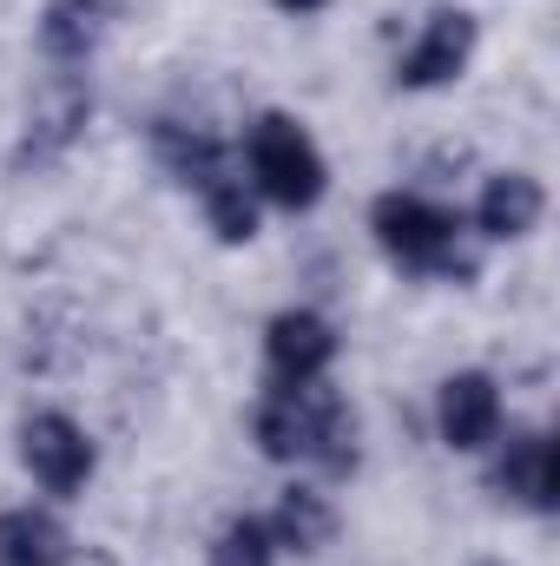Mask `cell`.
Masks as SVG:
<instances>
[{"label": "cell", "mask_w": 560, "mask_h": 566, "mask_svg": "<svg viewBox=\"0 0 560 566\" xmlns=\"http://www.w3.org/2000/svg\"><path fill=\"white\" fill-rule=\"evenodd\" d=\"M541 211H548V191H541L535 171H495L475 198V231L495 238V244H515L541 224Z\"/></svg>", "instance_id": "cell-9"}, {"label": "cell", "mask_w": 560, "mask_h": 566, "mask_svg": "<svg viewBox=\"0 0 560 566\" xmlns=\"http://www.w3.org/2000/svg\"><path fill=\"white\" fill-rule=\"evenodd\" d=\"M488 481H495L501 501H515V507H528V514H554L560 507V454H554V441H548L541 428L508 434V448H501V461H495Z\"/></svg>", "instance_id": "cell-8"}, {"label": "cell", "mask_w": 560, "mask_h": 566, "mask_svg": "<svg viewBox=\"0 0 560 566\" xmlns=\"http://www.w3.org/2000/svg\"><path fill=\"white\" fill-rule=\"evenodd\" d=\"M310 468H323L330 481L356 474V409L330 389L323 396V416H317V441H310Z\"/></svg>", "instance_id": "cell-14"}, {"label": "cell", "mask_w": 560, "mask_h": 566, "mask_svg": "<svg viewBox=\"0 0 560 566\" xmlns=\"http://www.w3.org/2000/svg\"><path fill=\"white\" fill-rule=\"evenodd\" d=\"M86 119H93V86H86L73 66L46 73V86H40V93H33V106H27L20 165H53V158H66L73 139L86 133Z\"/></svg>", "instance_id": "cell-4"}, {"label": "cell", "mask_w": 560, "mask_h": 566, "mask_svg": "<svg viewBox=\"0 0 560 566\" xmlns=\"http://www.w3.org/2000/svg\"><path fill=\"white\" fill-rule=\"evenodd\" d=\"M278 554H323L336 541V507L317 494V488H283L278 494V514L265 521Z\"/></svg>", "instance_id": "cell-13"}, {"label": "cell", "mask_w": 560, "mask_h": 566, "mask_svg": "<svg viewBox=\"0 0 560 566\" xmlns=\"http://www.w3.org/2000/svg\"><path fill=\"white\" fill-rule=\"evenodd\" d=\"M475 566H501V560H475Z\"/></svg>", "instance_id": "cell-18"}, {"label": "cell", "mask_w": 560, "mask_h": 566, "mask_svg": "<svg viewBox=\"0 0 560 566\" xmlns=\"http://www.w3.org/2000/svg\"><path fill=\"white\" fill-rule=\"evenodd\" d=\"M245 165H251V185H258L271 205H283V211H310V205L330 191L323 151H317V139H310L290 113H265V119L251 126Z\"/></svg>", "instance_id": "cell-2"}, {"label": "cell", "mask_w": 560, "mask_h": 566, "mask_svg": "<svg viewBox=\"0 0 560 566\" xmlns=\"http://www.w3.org/2000/svg\"><path fill=\"white\" fill-rule=\"evenodd\" d=\"M20 461H27V474L53 501H73L93 481V441H86V428L73 422V416H60V409L27 416V428H20Z\"/></svg>", "instance_id": "cell-3"}, {"label": "cell", "mask_w": 560, "mask_h": 566, "mask_svg": "<svg viewBox=\"0 0 560 566\" xmlns=\"http://www.w3.org/2000/svg\"><path fill=\"white\" fill-rule=\"evenodd\" d=\"M211 566H278V541H271V527L251 521V514L225 521L218 541H211Z\"/></svg>", "instance_id": "cell-16"}, {"label": "cell", "mask_w": 560, "mask_h": 566, "mask_svg": "<svg viewBox=\"0 0 560 566\" xmlns=\"http://www.w3.org/2000/svg\"><path fill=\"white\" fill-rule=\"evenodd\" d=\"M435 434L442 448L455 454H475L501 434V382L481 376V369H455L442 389H435Z\"/></svg>", "instance_id": "cell-7"}, {"label": "cell", "mask_w": 560, "mask_h": 566, "mask_svg": "<svg viewBox=\"0 0 560 566\" xmlns=\"http://www.w3.org/2000/svg\"><path fill=\"white\" fill-rule=\"evenodd\" d=\"M106 40V0H46L40 7V53L53 66H86Z\"/></svg>", "instance_id": "cell-10"}, {"label": "cell", "mask_w": 560, "mask_h": 566, "mask_svg": "<svg viewBox=\"0 0 560 566\" xmlns=\"http://www.w3.org/2000/svg\"><path fill=\"white\" fill-rule=\"evenodd\" d=\"M283 13H317V7H330V0H278Z\"/></svg>", "instance_id": "cell-17"}, {"label": "cell", "mask_w": 560, "mask_h": 566, "mask_svg": "<svg viewBox=\"0 0 560 566\" xmlns=\"http://www.w3.org/2000/svg\"><path fill=\"white\" fill-rule=\"evenodd\" d=\"M336 363V329L317 310H283L265 329V389H303L323 382V369Z\"/></svg>", "instance_id": "cell-5"}, {"label": "cell", "mask_w": 560, "mask_h": 566, "mask_svg": "<svg viewBox=\"0 0 560 566\" xmlns=\"http://www.w3.org/2000/svg\"><path fill=\"white\" fill-rule=\"evenodd\" d=\"M475 40H481L475 13H462V7H435V13H428V27H422V40L403 53V66H396V86L428 93V86L462 80V73H468V60H475Z\"/></svg>", "instance_id": "cell-6"}, {"label": "cell", "mask_w": 560, "mask_h": 566, "mask_svg": "<svg viewBox=\"0 0 560 566\" xmlns=\"http://www.w3.org/2000/svg\"><path fill=\"white\" fill-rule=\"evenodd\" d=\"M73 534L46 507H7L0 514V566H66Z\"/></svg>", "instance_id": "cell-12"}, {"label": "cell", "mask_w": 560, "mask_h": 566, "mask_svg": "<svg viewBox=\"0 0 560 566\" xmlns=\"http://www.w3.org/2000/svg\"><path fill=\"white\" fill-rule=\"evenodd\" d=\"M205 218H211V231H218V244H251L258 238V205H251V191H245V178H211L205 191Z\"/></svg>", "instance_id": "cell-15"}, {"label": "cell", "mask_w": 560, "mask_h": 566, "mask_svg": "<svg viewBox=\"0 0 560 566\" xmlns=\"http://www.w3.org/2000/svg\"><path fill=\"white\" fill-rule=\"evenodd\" d=\"M370 231H376L383 258L409 277H448V283L475 277V258L462 251V218L416 198V191H383L370 205Z\"/></svg>", "instance_id": "cell-1"}, {"label": "cell", "mask_w": 560, "mask_h": 566, "mask_svg": "<svg viewBox=\"0 0 560 566\" xmlns=\"http://www.w3.org/2000/svg\"><path fill=\"white\" fill-rule=\"evenodd\" d=\"M152 151H158V165H165L185 191H205L211 178H225V171H231V151H225V139H211L205 126L158 119V126H152Z\"/></svg>", "instance_id": "cell-11"}]
</instances>
